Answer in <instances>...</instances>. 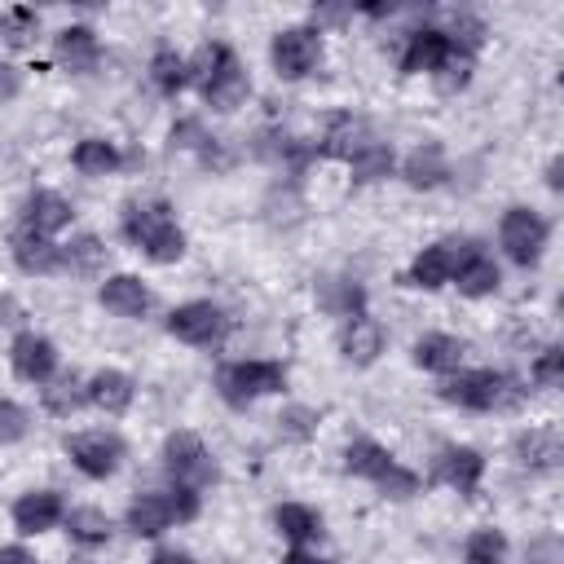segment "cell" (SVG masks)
Here are the masks:
<instances>
[{"instance_id": "cell-31", "label": "cell", "mask_w": 564, "mask_h": 564, "mask_svg": "<svg viewBox=\"0 0 564 564\" xmlns=\"http://www.w3.org/2000/svg\"><path fill=\"white\" fill-rule=\"evenodd\" d=\"M106 260H110V247L97 234H70V242H62V273L97 278L106 273Z\"/></svg>"}, {"instance_id": "cell-11", "label": "cell", "mask_w": 564, "mask_h": 564, "mask_svg": "<svg viewBox=\"0 0 564 564\" xmlns=\"http://www.w3.org/2000/svg\"><path fill=\"white\" fill-rule=\"evenodd\" d=\"M485 467H489V463H485V454H480L476 445H458V441H454V445H441V449L432 454V471H427V476H432L436 485L458 489V494L471 498V494L480 489V480H485Z\"/></svg>"}, {"instance_id": "cell-1", "label": "cell", "mask_w": 564, "mask_h": 564, "mask_svg": "<svg viewBox=\"0 0 564 564\" xmlns=\"http://www.w3.org/2000/svg\"><path fill=\"white\" fill-rule=\"evenodd\" d=\"M119 234L150 264H176L185 256V229L167 198H132L119 212Z\"/></svg>"}, {"instance_id": "cell-41", "label": "cell", "mask_w": 564, "mask_h": 564, "mask_svg": "<svg viewBox=\"0 0 564 564\" xmlns=\"http://www.w3.org/2000/svg\"><path fill=\"white\" fill-rule=\"evenodd\" d=\"M31 427H35L31 410H26L22 401H13V397H0V449L22 445V441L31 436Z\"/></svg>"}, {"instance_id": "cell-47", "label": "cell", "mask_w": 564, "mask_h": 564, "mask_svg": "<svg viewBox=\"0 0 564 564\" xmlns=\"http://www.w3.org/2000/svg\"><path fill=\"white\" fill-rule=\"evenodd\" d=\"M524 555H529V564H560V542L551 533L546 538H533Z\"/></svg>"}, {"instance_id": "cell-5", "label": "cell", "mask_w": 564, "mask_h": 564, "mask_svg": "<svg viewBox=\"0 0 564 564\" xmlns=\"http://www.w3.org/2000/svg\"><path fill=\"white\" fill-rule=\"evenodd\" d=\"M546 242H551V220L524 203L507 207L502 220H498V247L502 256L516 264V269H533L542 256H546Z\"/></svg>"}, {"instance_id": "cell-30", "label": "cell", "mask_w": 564, "mask_h": 564, "mask_svg": "<svg viewBox=\"0 0 564 564\" xmlns=\"http://www.w3.org/2000/svg\"><path fill=\"white\" fill-rule=\"evenodd\" d=\"M62 529H66V538L75 542V546H106L110 538H115V520H110V511H101V507H93V502H84V507H66V520H62Z\"/></svg>"}, {"instance_id": "cell-42", "label": "cell", "mask_w": 564, "mask_h": 564, "mask_svg": "<svg viewBox=\"0 0 564 564\" xmlns=\"http://www.w3.org/2000/svg\"><path fill=\"white\" fill-rule=\"evenodd\" d=\"M560 379H564V348H560V344L538 348V352L529 357V383L551 392V388H560Z\"/></svg>"}, {"instance_id": "cell-26", "label": "cell", "mask_w": 564, "mask_h": 564, "mask_svg": "<svg viewBox=\"0 0 564 564\" xmlns=\"http://www.w3.org/2000/svg\"><path fill=\"white\" fill-rule=\"evenodd\" d=\"M511 454L520 467L529 471H555L560 458H564V436L555 423H542V427H524L516 441H511Z\"/></svg>"}, {"instance_id": "cell-50", "label": "cell", "mask_w": 564, "mask_h": 564, "mask_svg": "<svg viewBox=\"0 0 564 564\" xmlns=\"http://www.w3.org/2000/svg\"><path fill=\"white\" fill-rule=\"evenodd\" d=\"M150 564H194V555L181 551V546H159V551L150 555Z\"/></svg>"}, {"instance_id": "cell-21", "label": "cell", "mask_w": 564, "mask_h": 564, "mask_svg": "<svg viewBox=\"0 0 564 564\" xmlns=\"http://www.w3.org/2000/svg\"><path fill=\"white\" fill-rule=\"evenodd\" d=\"M172 524H176V511H172L167 489H141L123 507V529L132 538H163Z\"/></svg>"}, {"instance_id": "cell-25", "label": "cell", "mask_w": 564, "mask_h": 564, "mask_svg": "<svg viewBox=\"0 0 564 564\" xmlns=\"http://www.w3.org/2000/svg\"><path fill=\"white\" fill-rule=\"evenodd\" d=\"M84 392H88V405L101 410V414H123L132 401H137V379L119 366H101L84 379Z\"/></svg>"}, {"instance_id": "cell-10", "label": "cell", "mask_w": 564, "mask_h": 564, "mask_svg": "<svg viewBox=\"0 0 564 564\" xmlns=\"http://www.w3.org/2000/svg\"><path fill=\"white\" fill-rule=\"evenodd\" d=\"M458 247H463V238H436V242L419 247L414 260H410V269L401 273V282L414 286V291H441V286H449L454 282V269H458Z\"/></svg>"}, {"instance_id": "cell-8", "label": "cell", "mask_w": 564, "mask_h": 564, "mask_svg": "<svg viewBox=\"0 0 564 564\" xmlns=\"http://www.w3.org/2000/svg\"><path fill=\"white\" fill-rule=\"evenodd\" d=\"M163 326H167L172 339H181L189 348H220L229 339L234 322L216 300H185L163 317Z\"/></svg>"}, {"instance_id": "cell-51", "label": "cell", "mask_w": 564, "mask_h": 564, "mask_svg": "<svg viewBox=\"0 0 564 564\" xmlns=\"http://www.w3.org/2000/svg\"><path fill=\"white\" fill-rule=\"evenodd\" d=\"M0 564H35V555H31L22 542H4V546H0Z\"/></svg>"}, {"instance_id": "cell-32", "label": "cell", "mask_w": 564, "mask_h": 564, "mask_svg": "<svg viewBox=\"0 0 564 564\" xmlns=\"http://www.w3.org/2000/svg\"><path fill=\"white\" fill-rule=\"evenodd\" d=\"M392 172H397V150H392V141H383V137H370V141L348 159L352 185H375V181H388Z\"/></svg>"}, {"instance_id": "cell-36", "label": "cell", "mask_w": 564, "mask_h": 564, "mask_svg": "<svg viewBox=\"0 0 564 564\" xmlns=\"http://www.w3.org/2000/svg\"><path fill=\"white\" fill-rule=\"evenodd\" d=\"M441 31H445V40H449V48H458V53H480L485 48V40H489V26H485V18H476L471 9H454V13H445V22H436Z\"/></svg>"}, {"instance_id": "cell-54", "label": "cell", "mask_w": 564, "mask_h": 564, "mask_svg": "<svg viewBox=\"0 0 564 564\" xmlns=\"http://www.w3.org/2000/svg\"><path fill=\"white\" fill-rule=\"evenodd\" d=\"M70 564H93V560H70Z\"/></svg>"}, {"instance_id": "cell-40", "label": "cell", "mask_w": 564, "mask_h": 564, "mask_svg": "<svg viewBox=\"0 0 564 564\" xmlns=\"http://www.w3.org/2000/svg\"><path fill=\"white\" fill-rule=\"evenodd\" d=\"M471 75H476V57L471 53H458V48H449L445 53V62L427 75L432 84H436V93H445V97H454V93H463L467 84H471Z\"/></svg>"}, {"instance_id": "cell-18", "label": "cell", "mask_w": 564, "mask_h": 564, "mask_svg": "<svg viewBox=\"0 0 564 564\" xmlns=\"http://www.w3.org/2000/svg\"><path fill=\"white\" fill-rule=\"evenodd\" d=\"M9 256H13V264H18L22 273H31V278L62 273V242L48 238V234H35V229H26V225H18V229L9 234Z\"/></svg>"}, {"instance_id": "cell-38", "label": "cell", "mask_w": 564, "mask_h": 564, "mask_svg": "<svg viewBox=\"0 0 564 564\" xmlns=\"http://www.w3.org/2000/svg\"><path fill=\"white\" fill-rule=\"evenodd\" d=\"M507 533L494 524H480L463 538V564H507Z\"/></svg>"}, {"instance_id": "cell-13", "label": "cell", "mask_w": 564, "mask_h": 564, "mask_svg": "<svg viewBox=\"0 0 564 564\" xmlns=\"http://www.w3.org/2000/svg\"><path fill=\"white\" fill-rule=\"evenodd\" d=\"M198 97H203V106L207 110H216V115H234L238 106H247V97H251V75H247V66H242V57L229 48V57L198 84Z\"/></svg>"}, {"instance_id": "cell-44", "label": "cell", "mask_w": 564, "mask_h": 564, "mask_svg": "<svg viewBox=\"0 0 564 564\" xmlns=\"http://www.w3.org/2000/svg\"><path fill=\"white\" fill-rule=\"evenodd\" d=\"M207 123H203V115H181L172 128H167V145L172 150H185V154H198L203 145H207Z\"/></svg>"}, {"instance_id": "cell-33", "label": "cell", "mask_w": 564, "mask_h": 564, "mask_svg": "<svg viewBox=\"0 0 564 564\" xmlns=\"http://www.w3.org/2000/svg\"><path fill=\"white\" fill-rule=\"evenodd\" d=\"M145 75H150V84H154V93H159V97H181V93L189 88L185 53H176L172 44H163V48H154V53H150Z\"/></svg>"}, {"instance_id": "cell-43", "label": "cell", "mask_w": 564, "mask_h": 564, "mask_svg": "<svg viewBox=\"0 0 564 564\" xmlns=\"http://www.w3.org/2000/svg\"><path fill=\"white\" fill-rule=\"evenodd\" d=\"M375 489L383 494V498H397V502H405V498H414L419 489H423V476L414 471V467H405V463H392L379 480H375Z\"/></svg>"}, {"instance_id": "cell-7", "label": "cell", "mask_w": 564, "mask_h": 564, "mask_svg": "<svg viewBox=\"0 0 564 564\" xmlns=\"http://www.w3.org/2000/svg\"><path fill=\"white\" fill-rule=\"evenodd\" d=\"M62 449H66L70 467H75L79 476H88V480H110V476L123 467V458H128L123 436L110 432V427H84V432H70V436L62 441Z\"/></svg>"}, {"instance_id": "cell-24", "label": "cell", "mask_w": 564, "mask_h": 564, "mask_svg": "<svg viewBox=\"0 0 564 564\" xmlns=\"http://www.w3.org/2000/svg\"><path fill=\"white\" fill-rule=\"evenodd\" d=\"M397 167H401V181H405L410 189H436V185H445V181L454 176L449 154H445L441 141H419Z\"/></svg>"}, {"instance_id": "cell-4", "label": "cell", "mask_w": 564, "mask_h": 564, "mask_svg": "<svg viewBox=\"0 0 564 564\" xmlns=\"http://www.w3.org/2000/svg\"><path fill=\"white\" fill-rule=\"evenodd\" d=\"M326 57V44H322V31L313 22H295V26H282L273 31L269 40V66L282 84H300L308 75H317Z\"/></svg>"}, {"instance_id": "cell-48", "label": "cell", "mask_w": 564, "mask_h": 564, "mask_svg": "<svg viewBox=\"0 0 564 564\" xmlns=\"http://www.w3.org/2000/svg\"><path fill=\"white\" fill-rule=\"evenodd\" d=\"M18 93H22V66H13V62L0 57V106L13 101Z\"/></svg>"}, {"instance_id": "cell-29", "label": "cell", "mask_w": 564, "mask_h": 564, "mask_svg": "<svg viewBox=\"0 0 564 564\" xmlns=\"http://www.w3.org/2000/svg\"><path fill=\"white\" fill-rule=\"evenodd\" d=\"M317 304H322V313H330V317H339V322L361 317V313H366V286H361L357 278H348V273L322 278V282H317Z\"/></svg>"}, {"instance_id": "cell-9", "label": "cell", "mask_w": 564, "mask_h": 564, "mask_svg": "<svg viewBox=\"0 0 564 564\" xmlns=\"http://www.w3.org/2000/svg\"><path fill=\"white\" fill-rule=\"evenodd\" d=\"M449 286H458V295H467V300L498 295V286H502V264L494 260V251H489L480 238H463V247H458V269H454V282H449Z\"/></svg>"}, {"instance_id": "cell-49", "label": "cell", "mask_w": 564, "mask_h": 564, "mask_svg": "<svg viewBox=\"0 0 564 564\" xmlns=\"http://www.w3.org/2000/svg\"><path fill=\"white\" fill-rule=\"evenodd\" d=\"M282 564H335V560L322 555L317 546H291V551L282 555Z\"/></svg>"}, {"instance_id": "cell-20", "label": "cell", "mask_w": 564, "mask_h": 564, "mask_svg": "<svg viewBox=\"0 0 564 564\" xmlns=\"http://www.w3.org/2000/svg\"><path fill=\"white\" fill-rule=\"evenodd\" d=\"M70 220H75V203L66 194H57V189H44V185L31 189L22 198V207H18V225H26L35 234H48V238H57Z\"/></svg>"}, {"instance_id": "cell-23", "label": "cell", "mask_w": 564, "mask_h": 564, "mask_svg": "<svg viewBox=\"0 0 564 564\" xmlns=\"http://www.w3.org/2000/svg\"><path fill=\"white\" fill-rule=\"evenodd\" d=\"M410 357H414V366L419 370H427V375H454V370H463V361H467V344L458 339V335H449V330H423L419 339H414V348H410Z\"/></svg>"}, {"instance_id": "cell-27", "label": "cell", "mask_w": 564, "mask_h": 564, "mask_svg": "<svg viewBox=\"0 0 564 564\" xmlns=\"http://www.w3.org/2000/svg\"><path fill=\"white\" fill-rule=\"evenodd\" d=\"M273 529L291 542V546H317L326 538V520L317 507L308 502H278L273 507Z\"/></svg>"}, {"instance_id": "cell-34", "label": "cell", "mask_w": 564, "mask_h": 564, "mask_svg": "<svg viewBox=\"0 0 564 564\" xmlns=\"http://www.w3.org/2000/svg\"><path fill=\"white\" fill-rule=\"evenodd\" d=\"M40 401H44V410H48L53 419H70V414H79V410L88 405V392H84V379H79L75 370H57V375L40 388Z\"/></svg>"}, {"instance_id": "cell-12", "label": "cell", "mask_w": 564, "mask_h": 564, "mask_svg": "<svg viewBox=\"0 0 564 564\" xmlns=\"http://www.w3.org/2000/svg\"><path fill=\"white\" fill-rule=\"evenodd\" d=\"M9 520H13V529H18L22 538H44V533L62 529V520H66V498H62V489H26V494L13 498Z\"/></svg>"}, {"instance_id": "cell-15", "label": "cell", "mask_w": 564, "mask_h": 564, "mask_svg": "<svg viewBox=\"0 0 564 564\" xmlns=\"http://www.w3.org/2000/svg\"><path fill=\"white\" fill-rule=\"evenodd\" d=\"M449 53V40L436 22H419L410 31H401V53H397V70L401 75H432Z\"/></svg>"}, {"instance_id": "cell-46", "label": "cell", "mask_w": 564, "mask_h": 564, "mask_svg": "<svg viewBox=\"0 0 564 564\" xmlns=\"http://www.w3.org/2000/svg\"><path fill=\"white\" fill-rule=\"evenodd\" d=\"M194 159H198L203 167H212V172H229V167H234V154L225 150V141H220V137H207V145H203Z\"/></svg>"}, {"instance_id": "cell-16", "label": "cell", "mask_w": 564, "mask_h": 564, "mask_svg": "<svg viewBox=\"0 0 564 564\" xmlns=\"http://www.w3.org/2000/svg\"><path fill=\"white\" fill-rule=\"evenodd\" d=\"M53 57L70 75H93L101 66V40L88 22H66L53 31Z\"/></svg>"}, {"instance_id": "cell-2", "label": "cell", "mask_w": 564, "mask_h": 564, "mask_svg": "<svg viewBox=\"0 0 564 564\" xmlns=\"http://www.w3.org/2000/svg\"><path fill=\"white\" fill-rule=\"evenodd\" d=\"M436 392H441L445 405H458V410H471V414H489V410H516L529 388H524V379H516L507 370L463 366V370L445 375Z\"/></svg>"}, {"instance_id": "cell-53", "label": "cell", "mask_w": 564, "mask_h": 564, "mask_svg": "<svg viewBox=\"0 0 564 564\" xmlns=\"http://www.w3.org/2000/svg\"><path fill=\"white\" fill-rule=\"evenodd\" d=\"M560 172H564V159L555 154V159L546 163V185H551V194H560V189H564V176H560Z\"/></svg>"}, {"instance_id": "cell-28", "label": "cell", "mask_w": 564, "mask_h": 564, "mask_svg": "<svg viewBox=\"0 0 564 564\" xmlns=\"http://www.w3.org/2000/svg\"><path fill=\"white\" fill-rule=\"evenodd\" d=\"M70 167L88 181H101V176H115L123 167V150L110 137H79L70 150Z\"/></svg>"}, {"instance_id": "cell-19", "label": "cell", "mask_w": 564, "mask_h": 564, "mask_svg": "<svg viewBox=\"0 0 564 564\" xmlns=\"http://www.w3.org/2000/svg\"><path fill=\"white\" fill-rule=\"evenodd\" d=\"M97 300H101L106 313H115V317H123V322H141V317H150V308H154V291H150L137 273H110V278L97 286Z\"/></svg>"}, {"instance_id": "cell-35", "label": "cell", "mask_w": 564, "mask_h": 564, "mask_svg": "<svg viewBox=\"0 0 564 564\" xmlns=\"http://www.w3.org/2000/svg\"><path fill=\"white\" fill-rule=\"evenodd\" d=\"M392 463H397L392 449H383V445L370 441V436H352V441L344 445V471L357 476V480H370V485H375Z\"/></svg>"}, {"instance_id": "cell-52", "label": "cell", "mask_w": 564, "mask_h": 564, "mask_svg": "<svg viewBox=\"0 0 564 564\" xmlns=\"http://www.w3.org/2000/svg\"><path fill=\"white\" fill-rule=\"evenodd\" d=\"M26 313H22V304L13 300V295H0V326H18Z\"/></svg>"}, {"instance_id": "cell-45", "label": "cell", "mask_w": 564, "mask_h": 564, "mask_svg": "<svg viewBox=\"0 0 564 564\" xmlns=\"http://www.w3.org/2000/svg\"><path fill=\"white\" fill-rule=\"evenodd\" d=\"M167 498H172L176 524H189V520L203 511V494H198V489H189V485H172V480H167Z\"/></svg>"}, {"instance_id": "cell-3", "label": "cell", "mask_w": 564, "mask_h": 564, "mask_svg": "<svg viewBox=\"0 0 564 564\" xmlns=\"http://www.w3.org/2000/svg\"><path fill=\"white\" fill-rule=\"evenodd\" d=\"M282 388H286V366L273 357H234L216 370V392L234 410H247L260 397H273Z\"/></svg>"}, {"instance_id": "cell-14", "label": "cell", "mask_w": 564, "mask_h": 564, "mask_svg": "<svg viewBox=\"0 0 564 564\" xmlns=\"http://www.w3.org/2000/svg\"><path fill=\"white\" fill-rule=\"evenodd\" d=\"M9 366H13V375H18L22 383L44 388V383L57 375L62 357H57V344H53L48 335H40V330H18L13 344H9Z\"/></svg>"}, {"instance_id": "cell-6", "label": "cell", "mask_w": 564, "mask_h": 564, "mask_svg": "<svg viewBox=\"0 0 564 564\" xmlns=\"http://www.w3.org/2000/svg\"><path fill=\"white\" fill-rule=\"evenodd\" d=\"M159 463H163V471H167L172 485H189V489H198V494H203L207 485H216V458H212V449L203 445V436L189 432V427H176V432L163 436Z\"/></svg>"}, {"instance_id": "cell-17", "label": "cell", "mask_w": 564, "mask_h": 564, "mask_svg": "<svg viewBox=\"0 0 564 564\" xmlns=\"http://www.w3.org/2000/svg\"><path fill=\"white\" fill-rule=\"evenodd\" d=\"M370 137H375V132L366 128V119H357L352 110H335V115L322 119V132H317V141H313V154H317V159H339V163H348Z\"/></svg>"}, {"instance_id": "cell-37", "label": "cell", "mask_w": 564, "mask_h": 564, "mask_svg": "<svg viewBox=\"0 0 564 564\" xmlns=\"http://www.w3.org/2000/svg\"><path fill=\"white\" fill-rule=\"evenodd\" d=\"M0 40L9 48H35V40H40V9H31V4L0 9Z\"/></svg>"}, {"instance_id": "cell-39", "label": "cell", "mask_w": 564, "mask_h": 564, "mask_svg": "<svg viewBox=\"0 0 564 564\" xmlns=\"http://www.w3.org/2000/svg\"><path fill=\"white\" fill-rule=\"evenodd\" d=\"M278 436L286 441V445H304V441H313L317 436V423H322V414L313 410V405H304V401H291V405H282L278 410Z\"/></svg>"}, {"instance_id": "cell-22", "label": "cell", "mask_w": 564, "mask_h": 564, "mask_svg": "<svg viewBox=\"0 0 564 564\" xmlns=\"http://www.w3.org/2000/svg\"><path fill=\"white\" fill-rule=\"evenodd\" d=\"M383 348H388V330L379 317L361 313V317L339 322V352L348 366H375L383 357Z\"/></svg>"}]
</instances>
